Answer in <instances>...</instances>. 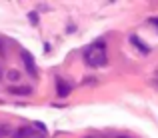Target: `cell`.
Instances as JSON below:
<instances>
[{"label":"cell","mask_w":158,"mask_h":138,"mask_svg":"<svg viewBox=\"0 0 158 138\" xmlns=\"http://www.w3.org/2000/svg\"><path fill=\"white\" fill-rule=\"evenodd\" d=\"M86 62H88L92 68H100V66L106 64V46L102 40H98V42H94L90 46L88 50H86Z\"/></svg>","instance_id":"obj_1"},{"label":"cell","mask_w":158,"mask_h":138,"mask_svg":"<svg viewBox=\"0 0 158 138\" xmlns=\"http://www.w3.org/2000/svg\"><path fill=\"white\" fill-rule=\"evenodd\" d=\"M20 56H22V62H24V66H26L28 74H30V76H36V64H34L32 54L28 52V50H22V52H20Z\"/></svg>","instance_id":"obj_2"},{"label":"cell","mask_w":158,"mask_h":138,"mask_svg":"<svg viewBox=\"0 0 158 138\" xmlns=\"http://www.w3.org/2000/svg\"><path fill=\"white\" fill-rule=\"evenodd\" d=\"M56 92H58V96H62V98H64V96H68L70 94V84L58 78V80H56Z\"/></svg>","instance_id":"obj_3"},{"label":"cell","mask_w":158,"mask_h":138,"mask_svg":"<svg viewBox=\"0 0 158 138\" xmlns=\"http://www.w3.org/2000/svg\"><path fill=\"white\" fill-rule=\"evenodd\" d=\"M12 138H34V130L28 128V126H22V128H18V130L12 134Z\"/></svg>","instance_id":"obj_4"},{"label":"cell","mask_w":158,"mask_h":138,"mask_svg":"<svg viewBox=\"0 0 158 138\" xmlns=\"http://www.w3.org/2000/svg\"><path fill=\"white\" fill-rule=\"evenodd\" d=\"M8 90H10L12 94H30V92H32L30 86H10Z\"/></svg>","instance_id":"obj_5"},{"label":"cell","mask_w":158,"mask_h":138,"mask_svg":"<svg viewBox=\"0 0 158 138\" xmlns=\"http://www.w3.org/2000/svg\"><path fill=\"white\" fill-rule=\"evenodd\" d=\"M130 42L134 44V46H136V48H138V50H142L144 54H148V52H150V48H148V46L144 44V42H140V40L136 38V36H130Z\"/></svg>","instance_id":"obj_6"},{"label":"cell","mask_w":158,"mask_h":138,"mask_svg":"<svg viewBox=\"0 0 158 138\" xmlns=\"http://www.w3.org/2000/svg\"><path fill=\"white\" fill-rule=\"evenodd\" d=\"M6 78H8L10 82H16V80H20V72L12 68V70H8V72H6Z\"/></svg>","instance_id":"obj_7"},{"label":"cell","mask_w":158,"mask_h":138,"mask_svg":"<svg viewBox=\"0 0 158 138\" xmlns=\"http://www.w3.org/2000/svg\"><path fill=\"white\" fill-rule=\"evenodd\" d=\"M8 132H10V128H8L6 124H0V138H2V136H6Z\"/></svg>","instance_id":"obj_8"},{"label":"cell","mask_w":158,"mask_h":138,"mask_svg":"<svg viewBox=\"0 0 158 138\" xmlns=\"http://www.w3.org/2000/svg\"><path fill=\"white\" fill-rule=\"evenodd\" d=\"M28 18L32 20V24H38V14H36V12H30V14H28Z\"/></svg>","instance_id":"obj_9"},{"label":"cell","mask_w":158,"mask_h":138,"mask_svg":"<svg viewBox=\"0 0 158 138\" xmlns=\"http://www.w3.org/2000/svg\"><path fill=\"white\" fill-rule=\"evenodd\" d=\"M34 126H36V128H38V130H42V132H46V126H44V124H42V122H36V124H34Z\"/></svg>","instance_id":"obj_10"},{"label":"cell","mask_w":158,"mask_h":138,"mask_svg":"<svg viewBox=\"0 0 158 138\" xmlns=\"http://www.w3.org/2000/svg\"><path fill=\"white\" fill-rule=\"evenodd\" d=\"M150 22H152V24H154V26L158 28V18H152V20H150Z\"/></svg>","instance_id":"obj_11"},{"label":"cell","mask_w":158,"mask_h":138,"mask_svg":"<svg viewBox=\"0 0 158 138\" xmlns=\"http://www.w3.org/2000/svg\"><path fill=\"white\" fill-rule=\"evenodd\" d=\"M156 84H158V78H156Z\"/></svg>","instance_id":"obj_12"},{"label":"cell","mask_w":158,"mask_h":138,"mask_svg":"<svg viewBox=\"0 0 158 138\" xmlns=\"http://www.w3.org/2000/svg\"><path fill=\"white\" fill-rule=\"evenodd\" d=\"M0 76H2V72H0Z\"/></svg>","instance_id":"obj_13"}]
</instances>
